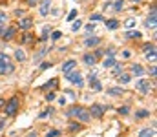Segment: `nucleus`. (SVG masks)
Listing matches in <instances>:
<instances>
[{
  "instance_id": "1",
  "label": "nucleus",
  "mask_w": 157,
  "mask_h": 137,
  "mask_svg": "<svg viewBox=\"0 0 157 137\" xmlns=\"http://www.w3.org/2000/svg\"><path fill=\"white\" fill-rule=\"evenodd\" d=\"M15 70V66L11 64V59L4 53H0V75H7Z\"/></svg>"
},
{
  "instance_id": "2",
  "label": "nucleus",
  "mask_w": 157,
  "mask_h": 137,
  "mask_svg": "<svg viewBox=\"0 0 157 137\" xmlns=\"http://www.w3.org/2000/svg\"><path fill=\"white\" fill-rule=\"evenodd\" d=\"M68 113H70V115H75L80 123H88V121H90V117H91V115H90V112H88L86 108H80V106H75V108H73V110H70Z\"/></svg>"
},
{
  "instance_id": "3",
  "label": "nucleus",
  "mask_w": 157,
  "mask_h": 137,
  "mask_svg": "<svg viewBox=\"0 0 157 137\" xmlns=\"http://www.w3.org/2000/svg\"><path fill=\"white\" fill-rule=\"evenodd\" d=\"M17 110H18V99H17V97H11V99L7 101V104H6V113H7V115H15Z\"/></svg>"
},
{
  "instance_id": "4",
  "label": "nucleus",
  "mask_w": 157,
  "mask_h": 137,
  "mask_svg": "<svg viewBox=\"0 0 157 137\" xmlns=\"http://www.w3.org/2000/svg\"><path fill=\"white\" fill-rule=\"evenodd\" d=\"M68 75V81L71 82V84H77V86H82V75L78 73V71H70V73H66Z\"/></svg>"
},
{
  "instance_id": "5",
  "label": "nucleus",
  "mask_w": 157,
  "mask_h": 137,
  "mask_svg": "<svg viewBox=\"0 0 157 137\" xmlns=\"http://www.w3.org/2000/svg\"><path fill=\"white\" fill-rule=\"evenodd\" d=\"M135 88L141 91V93H150V90H152V86H150V81H148V79H141V81L135 84Z\"/></svg>"
},
{
  "instance_id": "6",
  "label": "nucleus",
  "mask_w": 157,
  "mask_h": 137,
  "mask_svg": "<svg viewBox=\"0 0 157 137\" xmlns=\"http://www.w3.org/2000/svg\"><path fill=\"white\" fill-rule=\"evenodd\" d=\"M15 33H17V28H7V29L0 28V37H2V39H6V40L13 39V37H15Z\"/></svg>"
},
{
  "instance_id": "7",
  "label": "nucleus",
  "mask_w": 157,
  "mask_h": 137,
  "mask_svg": "<svg viewBox=\"0 0 157 137\" xmlns=\"http://www.w3.org/2000/svg\"><path fill=\"white\" fill-rule=\"evenodd\" d=\"M104 112H106V108H104L102 104H93L91 110H90V115H93V117H101Z\"/></svg>"
},
{
  "instance_id": "8",
  "label": "nucleus",
  "mask_w": 157,
  "mask_h": 137,
  "mask_svg": "<svg viewBox=\"0 0 157 137\" xmlns=\"http://www.w3.org/2000/svg\"><path fill=\"white\" fill-rule=\"evenodd\" d=\"M31 26H33V18L31 17H24V18L18 20V28L20 29H29Z\"/></svg>"
},
{
  "instance_id": "9",
  "label": "nucleus",
  "mask_w": 157,
  "mask_h": 137,
  "mask_svg": "<svg viewBox=\"0 0 157 137\" xmlns=\"http://www.w3.org/2000/svg\"><path fill=\"white\" fill-rule=\"evenodd\" d=\"M75 66H77V60L70 59V60H66V62L62 64V71H64V73H70V71H73V70H75Z\"/></svg>"
},
{
  "instance_id": "10",
  "label": "nucleus",
  "mask_w": 157,
  "mask_h": 137,
  "mask_svg": "<svg viewBox=\"0 0 157 137\" xmlns=\"http://www.w3.org/2000/svg\"><path fill=\"white\" fill-rule=\"evenodd\" d=\"M20 42L29 46V44H33V42H35V37H33L31 33H24V35H22V39H20Z\"/></svg>"
},
{
  "instance_id": "11",
  "label": "nucleus",
  "mask_w": 157,
  "mask_h": 137,
  "mask_svg": "<svg viewBox=\"0 0 157 137\" xmlns=\"http://www.w3.org/2000/svg\"><path fill=\"white\" fill-rule=\"evenodd\" d=\"M49 6H51V2H49V0H42V2H40V15H48Z\"/></svg>"
},
{
  "instance_id": "12",
  "label": "nucleus",
  "mask_w": 157,
  "mask_h": 137,
  "mask_svg": "<svg viewBox=\"0 0 157 137\" xmlns=\"http://www.w3.org/2000/svg\"><path fill=\"white\" fill-rule=\"evenodd\" d=\"M144 24H146V28H155V11H152V13H150V17H148V18H146V22H144Z\"/></svg>"
},
{
  "instance_id": "13",
  "label": "nucleus",
  "mask_w": 157,
  "mask_h": 137,
  "mask_svg": "<svg viewBox=\"0 0 157 137\" xmlns=\"http://www.w3.org/2000/svg\"><path fill=\"white\" fill-rule=\"evenodd\" d=\"M99 42H101V39H99V37H88V39L84 40V44L88 46V48H91V46H97Z\"/></svg>"
},
{
  "instance_id": "14",
  "label": "nucleus",
  "mask_w": 157,
  "mask_h": 137,
  "mask_svg": "<svg viewBox=\"0 0 157 137\" xmlns=\"http://www.w3.org/2000/svg\"><path fill=\"white\" fill-rule=\"evenodd\" d=\"M154 135H155V130L154 128H144V130L139 132V137H154Z\"/></svg>"
},
{
  "instance_id": "15",
  "label": "nucleus",
  "mask_w": 157,
  "mask_h": 137,
  "mask_svg": "<svg viewBox=\"0 0 157 137\" xmlns=\"http://www.w3.org/2000/svg\"><path fill=\"white\" fill-rule=\"evenodd\" d=\"M82 60H84V64H88V66H93V64L97 62V59H95L93 55H90V53H88V55H84V59H82Z\"/></svg>"
},
{
  "instance_id": "16",
  "label": "nucleus",
  "mask_w": 157,
  "mask_h": 137,
  "mask_svg": "<svg viewBox=\"0 0 157 137\" xmlns=\"http://www.w3.org/2000/svg\"><path fill=\"white\" fill-rule=\"evenodd\" d=\"M57 84H59V79H51L48 84H44V90H46V91L53 90V88H57Z\"/></svg>"
},
{
  "instance_id": "17",
  "label": "nucleus",
  "mask_w": 157,
  "mask_h": 137,
  "mask_svg": "<svg viewBox=\"0 0 157 137\" xmlns=\"http://www.w3.org/2000/svg\"><path fill=\"white\" fill-rule=\"evenodd\" d=\"M106 28H108V29H117L119 28V20H115V18L106 20Z\"/></svg>"
},
{
  "instance_id": "18",
  "label": "nucleus",
  "mask_w": 157,
  "mask_h": 137,
  "mask_svg": "<svg viewBox=\"0 0 157 137\" xmlns=\"http://www.w3.org/2000/svg\"><path fill=\"white\" fill-rule=\"evenodd\" d=\"M115 64V59L113 57H106L104 60H102V68H112Z\"/></svg>"
},
{
  "instance_id": "19",
  "label": "nucleus",
  "mask_w": 157,
  "mask_h": 137,
  "mask_svg": "<svg viewBox=\"0 0 157 137\" xmlns=\"http://www.w3.org/2000/svg\"><path fill=\"white\" fill-rule=\"evenodd\" d=\"M132 73H133V75H143L144 70H143L141 64H133V66H132Z\"/></svg>"
},
{
  "instance_id": "20",
  "label": "nucleus",
  "mask_w": 157,
  "mask_h": 137,
  "mask_svg": "<svg viewBox=\"0 0 157 137\" xmlns=\"http://www.w3.org/2000/svg\"><path fill=\"white\" fill-rule=\"evenodd\" d=\"M15 59H17L18 62H24V60H26V53H24L22 49H17V51H15Z\"/></svg>"
},
{
  "instance_id": "21",
  "label": "nucleus",
  "mask_w": 157,
  "mask_h": 137,
  "mask_svg": "<svg viewBox=\"0 0 157 137\" xmlns=\"http://www.w3.org/2000/svg\"><path fill=\"white\" fill-rule=\"evenodd\" d=\"M130 81H132V77H130L128 73H121V75H119V82H121V84H128Z\"/></svg>"
},
{
  "instance_id": "22",
  "label": "nucleus",
  "mask_w": 157,
  "mask_h": 137,
  "mask_svg": "<svg viewBox=\"0 0 157 137\" xmlns=\"http://www.w3.org/2000/svg\"><path fill=\"white\" fill-rule=\"evenodd\" d=\"M108 93H110V95H113V97H117V95H122L124 90H122V88H110Z\"/></svg>"
},
{
  "instance_id": "23",
  "label": "nucleus",
  "mask_w": 157,
  "mask_h": 137,
  "mask_svg": "<svg viewBox=\"0 0 157 137\" xmlns=\"http://www.w3.org/2000/svg\"><path fill=\"white\" fill-rule=\"evenodd\" d=\"M141 35H143L141 31H128V33H126L128 39H141Z\"/></svg>"
},
{
  "instance_id": "24",
  "label": "nucleus",
  "mask_w": 157,
  "mask_h": 137,
  "mask_svg": "<svg viewBox=\"0 0 157 137\" xmlns=\"http://www.w3.org/2000/svg\"><path fill=\"white\" fill-rule=\"evenodd\" d=\"M146 59H148V60H150V59H152V60L155 59V48H152V49L146 51Z\"/></svg>"
},
{
  "instance_id": "25",
  "label": "nucleus",
  "mask_w": 157,
  "mask_h": 137,
  "mask_svg": "<svg viewBox=\"0 0 157 137\" xmlns=\"http://www.w3.org/2000/svg\"><path fill=\"white\" fill-rule=\"evenodd\" d=\"M122 7H124V0H117V2H115V6H113V9H115V11H122Z\"/></svg>"
},
{
  "instance_id": "26",
  "label": "nucleus",
  "mask_w": 157,
  "mask_h": 137,
  "mask_svg": "<svg viewBox=\"0 0 157 137\" xmlns=\"http://www.w3.org/2000/svg\"><path fill=\"white\" fill-rule=\"evenodd\" d=\"M90 20H93V22H99V20H102V15H99V13H93V15L90 17Z\"/></svg>"
},
{
  "instance_id": "27",
  "label": "nucleus",
  "mask_w": 157,
  "mask_h": 137,
  "mask_svg": "<svg viewBox=\"0 0 157 137\" xmlns=\"http://www.w3.org/2000/svg\"><path fill=\"white\" fill-rule=\"evenodd\" d=\"M80 28H82V22H80V20H75V22H73V26H71V29H73V31H77V29H80Z\"/></svg>"
},
{
  "instance_id": "28",
  "label": "nucleus",
  "mask_w": 157,
  "mask_h": 137,
  "mask_svg": "<svg viewBox=\"0 0 157 137\" xmlns=\"http://www.w3.org/2000/svg\"><path fill=\"white\" fill-rule=\"evenodd\" d=\"M49 33H51V29H49V26H46V28H44V35H42V37H40V39H42V40H46V39H48V35H49Z\"/></svg>"
},
{
  "instance_id": "29",
  "label": "nucleus",
  "mask_w": 157,
  "mask_h": 137,
  "mask_svg": "<svg viewBox=\"0 0 157 137\" xmlns=\"http://www.w3.org/2000/svg\"><path fill=\"white\" fill-rule=\"evenodd\" d=\"M60 37H62V31H53V33H51V39H53V40H59Z\"/></svg>"
},
{
  "instance_id": "30",
  "label": "nucleus",
  "mask_w": 157,
  "mask_h": 137,
  "mask_svg": "<svg viewBox=\"0 0 157 137\" xmlns=\"http://www.w3.org/2000/svg\"><path fill=\"white\" fill-rule=\"evenodd\" d=\"M148 113H150V112H148V110H141V112H137V113H135V115H137V117H146V115H148Z\"/></svg>"
},
{
  "instance_id": "31",
  "label": "nucleus",
  "mask_w": 157,
  "mask_h": 137,
  "mask_svg": "<svg viewBox=\"0 0 157 137\" xmlns=\"http://www.w3.org/2000/svg\"><path fill=\"white\" fill-rule=\"evenodd\" d=\"M59 135H60L59 130H51V132H48V137H59Z\"/></svg>"
},
{
  "instance_id": "32",
  "label": "nucleus",
  "mask_w": 157,
  "mask_h": 137,
  "mask_svg": "<svg viewBox=\"0 0 157 137\" xmlns=\"http://www.w3.org/2000/svg\"><path fill=\"white\" fill-rule=\"evenodd\" d=\"M133 26H135V20L133 18H128L126 20V28H133Z\"/></svg>"
},
{
  "instance_id": "33",
  "label": "nucleus",
  "mask_w": 157,
  "mask_h": 137,
  "mask_svg": "<svg viewBox=\"0 0 157 137\" xmlns=\"http://www.w3.org/2000/svg\"><path fill=\"white\" fill-rule=\"evenodd\" d=\"M121 71H122V66H115L113 68V75H121Z\"/></svg>"
},
{
  "instance_id": "34",
  "label": "nucleus",
  "mask_w": 157,
  "mask_h": 137,
  "mask_svg": "<svg viewBox=\"0 0 157 137\" xmlns=\"http://www.w3.org/2000/svg\"><path fill=\"white\" fill-rule=\"evenodd\" d=\"M86 31H88V33H93V31H95V26H93V24H88V26H86Z\"/></svg>"
},
{
  "instance_id": "35",
  "label": "nucleus",
  "mask_w": 157,
  "mask_h": 137,
  "mask_svg": "<svg viewBox=\"0 0 157 137\" xmlns=\"http://www.w3.org/2000/svg\"><path fill=\"white\" fill-rule=\"evenodd\" d=\"M51 66H53L51 62H42L40 64V70H46V68H51Z\"/></svg>"
},
{
  "instance_id": "36",
  "label": "nucleus",
  "mask_w": 157,
  "mask_h": 137,
  "mask_svg": "<svg viewBox=\"0 0 157 137\" xmlns=\"http://www.w3.org/2000/svg\"><path fill=\"white\" fill-rule=\"evenodd\" d=\"M130 110H128V106H122V108H119V113H122V115H126Z\"/></svg>"
},
{
  "instance_id": "37",
  "label": "nucleus",
  "mask_w": 157,
  "mask_h": 137,
  "mask_svg": "<svg viewBox=\"0 0 157 137\" xmlns=\"http://www.w3.org/2000/svg\"><path fill=\"white\" fill-rule=\"evenodd\" d=\"M75 17H77V11H75V9H73V11H71V13H70V15H68V20H73V18H75Z\"/></svg>"
},
{
  "instance_id": "38",
  "label": "nucleus",
  "mask_w": 157,
  "mask_h": 137,
  "mask_svg": "<svg viewBox=\"0 0 157 137\" xmlns=\"http://www.w3.org/2000/svg\"><path fill=\"white\" fill-rule=\"evenodd\" d=\"M106 51H108V57H113L115 55V48H108Z\"/></svg>"
},
{
  "instance_id": "39",
  "label": "nucleus",
  "mask_w": 157,
  "mask_h": 137,
  "mask_svg": "<svg viewBox=\"0 0 157 137\" xmlns=\"http://www.w3.org/2000/svg\"><path fill=\"white\" fill-rule=\"evenodd\" d=\"M6 20H7V17H6V15H4V13H0V24H4V22H6Z\"/></svg>"
},
{
  "instance_id": "40",
  "label": "nucleus",
  "mask_w": 157,
  "mask_h": 137,
  "mask_svg": "<svg viewBox=\"0 0 157 137\" xmlns=\"http://www.w3.org/2000/svg\"><path fill=\"white\" fill-rule=\"evenodd\" d=\"M155 73H157L155 66H152V68H150V75H152V77H155Z\"/></svg>"
},
{
  "instance_id": "41",
  "label": "nucleus",
  "mask_w": 157,
  "mask_h": 137,
  "mask_svg": "<svg viewBox=\"0 0 157 137\" xmlns=\"http://www.w3.org/2000/svg\"><path fill=\"white\" fill-rule=\"evenodd\" d=\"M46 99H48V101H53V99H55V93H48Z\"/></svg>"
},
{
  "instance_id": "42",
  "label": "nucleus",
  "mask_w": 157,
  "mask_h": 137,
  "mask_svg": "<svg viewBox=\"0 0 157 137\" xmlns=\"http://www.w3.org/2000/svg\"><path fill=\"white\" fill-rule=\"evenodd\" d=\"M78 128H80V124H71V126H70V130H73V132L78 130Z\"/></svg>"
},
{
  "instance_id": "43",
  "label": "nucleus",
  "mask_w": 157,
  "mask_h": 137,
  "mask_svg": "<svg viewBox=\"0 0 157 137\" xmlns=\"http://www.w3.org/2000/svg\"><path fill=\"white\" fill-rule=\"evenodd\" d=\"M40 0H28V4H29V6H35V4H39Z\"/></svg>"
},
{
  "instance_id": "44",
  "label": "nucleus",
  "mask_w": 157,
  "mask_h": 137,
  "mask_svg": "<svg viewBox=\"0 0 157 137\" xmlns=\"http://www.w3.org/2000/svg\"><path fill=\"white\" fill-rule=\"evenodd\" d=\"M59 102H60V106H64V104H66V99H64V97H60V99H59Z\"/></svg>"
},
{
  "instance_id": "45",
  "label": "nucleus",
  "mask_w": 157,
  "mask_h": 137,
  "mask_svg": "<svg viewBox=\"0 0 157 137\" xmlns=\"http://www.w3.org/2000/svg\"><path fill=\"white\" fill-rule=\"evenodd\" d=\"M2 126H6V121H0V130H2Z\"/></svg>"
},
{
  "instance_id": "46",
  "label": "nucleus",
  "mask_w": 157,
  "mask_h": 137,
  "mask_svg": "<svg viewBox=\"0 0 157 137\" xmlns=\"http://www.w3.org/2000/svg\"><path fill=\"white\" fill-rule=\"evenodd\" d=\"M4 106H6V104H4V101L0 99V108H4Z\"/></svg>"
},
{
  "instance_id": "47",
  "label": "nucleus",
  "mask_w": 157,
  "mask_h": 137,
  "mask_svg": "<svg viewBox=\"0 0 157 137\" xmlns=\"http://www.w3.org/2000/svg\"><path fill=\"white\" fill-rule=\"evenodd\" d=\"M133 2H139V0H133Z\"/></svg>"
}]
</instances>
